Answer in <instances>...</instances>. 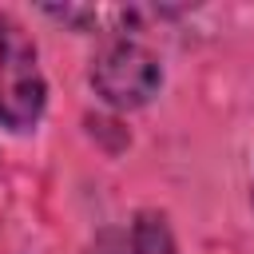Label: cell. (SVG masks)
Wrapping results in <instances>:
<instances>
[{"label":"cell","instance_id":"obj_1","mask_svg":"<svg viewBox=\"0 0 254 254\" xmlns=\"http://www.w3.org/2000/svg\"><path fill=\"white\" fill-rule=\"evenodd\" d=\"M44 111V75L24 28L0 16V123L28 131Z\"/></svg>","mask_w":254,"mask_h":254},{"label":"cell","instance_id":"obj_2","mask_svg":"<svg viewBox=\"0 0 254 254\" xmlns=\"http://www.w3.org/2000/svg\"><path fill=\"white\" fill-rule=\"evenodd\" d=\"M91 83L111 107H143L159 91L163 67L151 48H143L135 40H119L99 52V60L91 67Z\"/></svg>","mask_w":254,"mask_h":254},{"label":"cell","instance_id":"obj_3","mask_svg":"<svg viewBox=\"0 0 254 254\" xmlns=\"http://www.w3.org/2000/svg\"><path fill=\"white\" fill-rule=\"evenodd\" d=\"M91 254H171V234L163 226V218L155 214H139L127 226L103 230L91 246Z\"/></svg>","mask_w":254,"mask_h":254}]
</instances>
